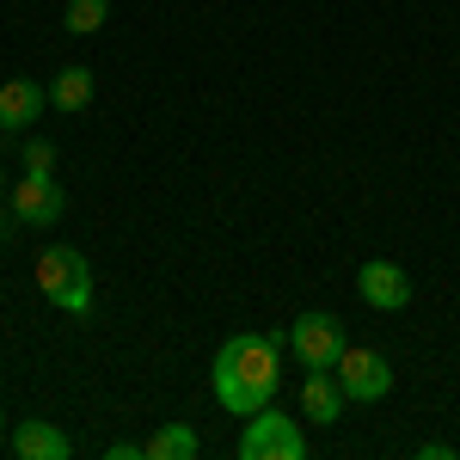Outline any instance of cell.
Here are the masks:
<instances>
[{
  "label": "cell",
  "instance_id": "obj_1",
  "mask_svg": "<svg viewBox=\"0 0 460 460\" xmlns=\"http://www.w3.org/2000/svg\"><path fill=\"white\" fill-rule=\"evenodd\" d=\"M283 338H270V332H234L221 350H215V399L227 405V411H264L270 399H277V381H283Z\"/></svg>",
  "mask_w": 460,
  "mask_h": 460
},
{
  "label": "cell",
  "instance_id": "obj_2",
  "mask_svg": "<svg viewBox=\"0 0 460 460\" xmlns=\"http://www.w3.org/2000/svg\"><path fill=\"white\" fill-rule=\"evenodd\" d=\"M37 288H43V301L49 307H62V314H86L93 307V264L80 258L74 246H49L37 258Z\"/></svg>",
  "mask_w": 460,
  "mask_h": 460
},
{
  "label": "cell",
  "instance_id": "obj_3",
  "mask_svg": "<svg viewBox=\"0 0 460 460\" xmlns=\"http://www.w3.org/2000/svg\"><path fill=\"white\" fill-rule=\"evenodd\" d=\"M240 460H307V429L288 411H252L240 429Z\"/></svg>",
  "mask_w": 460,
  "mask_h": 460
},
{
  "label": "cell",
  "instance_id": "obj_4",
  "mask_svg": "<svg viewBox=\"0 0 460 460\" xmlns=\"http://www.w3.org/2000/svg\"><path fill=\"white\" fill-rule=\"evenodd\" d=\"M6 209H13V221H25V227H56L68 215V190L56 184V172H25L6 190Z\"/></svg>",
  "mask_w": 460,
  "mask_h": 460
},
{
  "label": "cell",
  "instance_id": "obj_5",
  "mask_svg": "<svg viewBox=\"0 0 460 460\" xmlns=\"http://www.w3.org/2000/svg\"><path fill=\"white\" fill-rule=\"evenodd\" d=\"M338 387L350 393V405H375V399H387L393 393V362L381 350H350L344 344V356H338Z\"/></svg>",
  "mask_w": 460,
  "mask_h": 460
},
{
  "label": "cell",
  "instance_id": "obj_6",
  "mask_svg": "<svg viewBox=\"0 0 460 460\" xmlns=\"http://www.w3.org/2000/svg\"><path fill=\"white\" fill-rule=\"evenodd\" d=\"M344 325H338V314H301L295 325H288V350L301 356L307 368H338V356H344Z\"/></svg>",
  "mask_w": 460,
  "mask_h": 460
},
{
  "label": "cell",
  "instance_id": "obj_7",
  "mask_svg": "<svg viewBox=\"0 0 460 460\" xmlns=\"http://www.w3.org/2000/svg\"><path fill=\"white\" fill-rule=\"evenodd\" d=\"M356 288H362V301L381 307V314L411 307V277H405V264H387V258H368V264L356 270Z\"/></svg>",
  "mask_w": 460,
  "mask_h": 460
},
{
  "label": "cell",
  "instance_id": "obj_8",
  "mask_svg": "<svg viewBox=\"0 0 460 460\" xmlns=\"http://www.w3.org/2000/svg\"><path fill=\"white\" fill-rule=\"evenodd\" d=\"M49 105V86H37V80H6L0 86V136H19V129H31L37 117Z\"/></svg>",
  "mask_w": 460,
  "mask_h": 460
},
{
  "label": "cell",
  "instance_id": "obj_9",
  "mask_svg": "<svg viewBox=\"0 0 460 460\" xmlns=\"http://www.w3.org/2000/svg\"><path fill=\"white\" fill-rule=\"evenodd\" d=\"M6 442H13V455H19V460H68V455H74L68 429L43 424V418H25V424L13 429Z\"/></svg>",
  "mask_w": 460,
  "mask_h": 460
},
{
  "label": "cell",
  "instance_id": "obj_10",
  "mask_svg": "<svg viewBox=\"0 0 460 460\" xmlns=\"http://www.w3.org/2000/svg\"><path fill=\"white\" fill-rule=\"evenodd\" d=\"M344 405H350V393L338 387V375H332V368H307V387H301V411H307V418L325 429V424H338V418H344Z\"/></svg>",
  "mask_w": 460,
  "mask_h": 460
},
{
  "label": "cell",
  "instance_id": "obj_11",
  "mask_svg": "<svg viewBox=\"0 0 460 460\" xmlns=\"http://www.w3.org/2000/svg\"><path fill=\"white\" fill-rule=\"evenodd\" d=\"M197 429L190 424H160L154 436H147V460H197Z\"/></svg>",
  "mask_w": 460,
  "mask_h": 460
},
{
  "label": "cell",
  "instance_id": "obj_12",
  "mask_svg": "<svg viewBox=\"0 0 460 460\" xmlns=\"http://www.w3.org/2000/svg\"><path fill=\"white\" fill-rule=\"evenodd\" d=\"M49 105L56 111H86L93 105V74L86 68H62L49 80Z\"/></svg>",
  "mask_w": 460,
  "mask_h": 460
},
{
  "label": "cell",
  "instance_id": "obj_13",
  "mask_svg": "<svg viewBox=\"0 0 460 460\" xmlns=\"http://www.w3.org/2000/svg\"><path fill=\"white\" fill-rule=\"evenodd\" d=\"M105 13H111V0H68V19H62V25H68L74 37H93L105 25Z\"/></svg>",
  "mask_w": 460,
  "mask_h": 460
},
{
  "label": "cell",
  "instance_id": "obj_14",
  "mask_svg": "<svg viewBox=\"0 0 460 460\" xmlns=\"http://www.w3.org/2000/svg\"><path fill=\"white\" fill-rule=\"evenodd\" d=\"M25 172H56V147L43 142V136L25 142Z\"/></svg>",
  "mask_w": 460,
  "mask_h": 460
},
{
  "label": "cell",
  "instance_id": "obj_15",
  "mask_svg": "<svg viewBox=\"0 0 460 460\" xmlns=\"http://www.w3.org/2000/svg\"><path fill=\"white\" fill-rule=\"evenodd\" d=\"M105 460H147V442H111Z\"/></svg>",
  "mask_w": 460,
  "mask_h": 460
},
{
  "label": "cell",
  "instance_id": "obj_16",
  "mask_svg": "<svg viewBox=\"0 0 460 460\" xmlns=\"http://www.w3.org/2000/svg\"><path fill=\"white\" fill-rule=\"evenodd\" d=\"M411 460H455V448H448V442H418Z\"/></svg>",
  "mask_w": 460,
  "mask_h": 460
},
{
  "label": "cell",
  "instance_id": "obj_17",
  "mask_svg": "<svg viewBox=\"0 0 460 460\" xmlns=\"http://www.w3.org/2000/svg\"><path fill=\"white\" fill-rule=\"evenodd\" d=\"M6 234H13V209H6V215H0V240H6Z\"/></svg>",
  "mask_w": 460,
  "mask_h": 460
},
{
  "label": "cell",
  "instance_id": "obj_18",
  "mask_svg": "<svg viewBox=\"0 0 460 460\" xmlns=\"http://www.w3.org/2000/svg\"><path fill=\"white\" fill-rule=\"evenodd\" d=\"M6 436H13V429H6V411H0V448H6Z\"/></svg>",
  "mask_w": 460,
  "mask_h": 460
},
{
  "label": "cell",
  "instance_id": "obj_19",
  "mask_svg": "<svg viewBox=\"0 0 460 460\" xmlns=\"http://www.w3.org/2000/svg\"><path fill=\"white\" fill-rule=\"evenodd\" d=\"M6 190H13V184H6V172H0V209H6Z\"/></svg>",
  "mask_w": 460,
  "mask_h": 460
}]
</instances>
